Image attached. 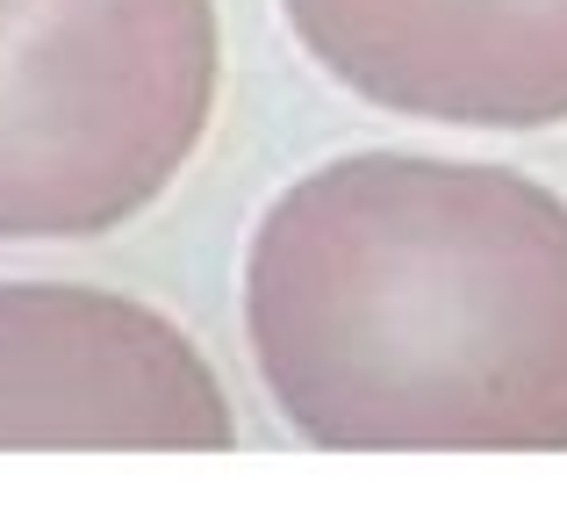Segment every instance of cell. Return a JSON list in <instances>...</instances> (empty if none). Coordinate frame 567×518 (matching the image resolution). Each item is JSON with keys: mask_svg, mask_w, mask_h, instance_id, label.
I'll return each instance as SVG.
<instances>
[{"mask_svg": "<svg viewBox=\"0 0 567 518\" xmlns=\"http://www.w3.org/2000/svg\"><path fill=\"white\" fill-rule=\"evenodd\" d=\"M237 309L323 454H567V202L517 166L323 159L259 210Z\"/></svg>", "mask_w": 567, "mask_h": 518, "instance_id": "1", "label": "cell"}, {"mask_svg": "<svg viewBox=\"0 0 567 518\" xmlns=\"http://www.w3.org/2000/svg\"><path fill=\"white\" fill-rule=\"evenodd\" d=\"M216 94V0H0V245L137 224L194 166Z\"/></svg>", "mask_w": 567, "mask_h": 518, "instance_id": "2", "label": "cell"}, {"mask_svg": "<svg viewBox=\"0 0 567 518\" xmlns=\"http://www.w3.org/2000/svg\"><path fill=\"white\" fill-rule=\"evenodd\" d=\"M223 375L166 309L86 281H0V454H223Z\"/></svg>", "mask_w": 567, "mask_h": 518, "instance_id": "3", "label": "cell"}, {"mask_svg": "<svg viewBox=\"0 0 567 518\" xmlns=\"http://www.w3.org/2000/svg\"><path fill=\"white\" fill-rule=\"evenodd\" d=\"M309 65L402 123H567V0H280Z\"/></svg>", "mask_w": 567, "mask_h": 518, "instance_id": "4", "label": "cell"}]
</instances>
